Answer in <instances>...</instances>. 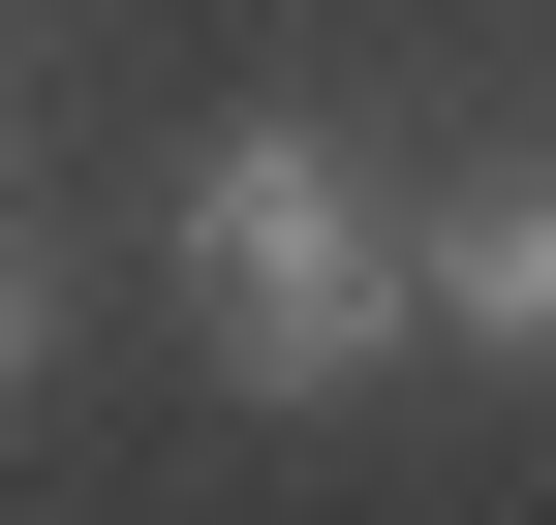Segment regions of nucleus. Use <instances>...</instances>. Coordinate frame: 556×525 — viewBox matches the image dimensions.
<instances>
[{"label":"nucleus","instance_id":"2","mask_svg":"<svg viewBox=\"0 0 556 525\" xmlns=\"http://www.w3.org/2000/svg\"><path fill=\"white\" fill-rule=\"evenodd\" d=\"M433 341H526L556 371V185H464L433 217Z\"/></svg>","mask_w":556,"mask_h":525},{"label":"nucleus","instance_id":"1","mask_svg":"<svg viewBox=\"0 0 556 525\" xmlns=\"http://www.w3.org/2000/svg\"><path fill=\"white\" fill-rule=\"evenodd\" d=\"M186 309H217L248 402H309V371H371L402 309H433V247H402L309 124H248V155H186Z\"/></svg>","mask_w":556,"mask_h":525},{"label":"nucleus","instance_id":"3","mask_svg":"<svg viewBox=\"0 0 556 525\" xmlns=\"http://www.w3.org/2000/svg\"><path fill=\"white\" fill-rule=\"evenodd\" d=\"M0 371H31V247H0Z\"/></svg>","mask_w":556,"mask_h":525}]
</instances>
